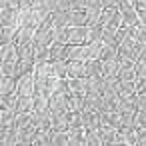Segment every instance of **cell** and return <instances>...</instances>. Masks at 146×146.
Returning <instances> with one entry per match:
<instances>
[{"instance_id": "cell-1", "label": "cell", "mask_w": 146, "mask_h": 146, "mask_svg": "<svg viewBox=\"0 0 146 146\" xmlns=\"http://www.w3.org/2000/svg\"><path fill=\"white\" fill-rule=\"evenodd\" d=\"M34 88H36V74H34V70L24 72L22 76H18V86H16L18 94H34Z\"/></svg>"}, {"instance_id": "cell-2", "label": "cell", "mask_w": 146, "mask_h": 146, "mask_svg": "<svg viewBox=\"0 0 146 146\" xmlns=\"http://www.w3.org/2000/svg\"><path fill=\"white\" fill-rule=\"evenodd\" d=\"M88 26H68V44H86L88 42Z\"/></svg>"}, {"instance_id": "cell-3", "label": "cell", "mask_w": 146, "mask_h": 146, "mask_svg": "<svg viewBox=\"0 0 146 146\" xmlns=\"http://www.w3.org/2000/svg\"><path fill=\"white\" fill-rule=\"evenodd\" d=\"M68 98L66 94H60V92H54L50 98H48V106H50V112H70V104H68Z\"/></svg>"}, {"instance_id": "cell-4", "label": "cell", "mask_w": 146, "mask_h": 146, "mask_svg": "<svg viewBox=\"0 0 146 146\" xmlns=\"http://www.w3.org/2000/svg\"><path fill=\"white\" fill-rule=\"evenodd\" d=\"M0 60L2 62H18V44L16 42H6V44H0Z\"/></svg>"}, {"instance_id": "cell-5", "label": "cell", "mask_w": 146, "mask_h": 146, "mask_svg": "<svg viewBox=\"0 0 146 146\" xmlns=\"http://www.w3.org/2000/svg\"><path fill=\"white\" fill-rule=\"evenodd\" d=\"M68 52H70V44H60V42H52L50 44V60H68Z\"/></svg>"}, {"instance_id": "cell-6", "label": "cell", "mask_w": 146, "mask_h": 146, "mask_svg": "<svg viewBox=\"0 0 146 146\" xmlns=\"http://www.w3.org/2000/svg\"><path fill=\"white\" fill-rule=\"evenodd\" d=\"M102 68H104V62H102L100 58L88 60V62H86V78H104Z\"/></svg>"}, {"instance_id": "cell-7", "label": "cell", "mask_w": 146, "mask_h": 146, "mask_svg": "<svg viewBox=\"0 0 146 146\" xmlns=\"http://www.w3.org/2000/svg\"><path fill=\"white\" fill-rule=\"evenodd\" d=\"M68 78H86V62L68 60Z\"/></svg>"}, {"instance_id": "cell-8", "label": "cell", "mask_w": 146, "mask_h": 146, "mask_svg": "<svg viewBox=\"0 0 146 146\" xmlns=\"http://www.w3.org/2000/svg\"><path fill=\"white\" fill-rule=\"evenodd\" d=\"M68 86H70V92L76 94V96H86L88 94L86 78H68Z\"/></svg>"}, {"instance_id": "cell-9", "label": "cell", "mask_w": 146, "mask_h": 146, "mask_svg": "<svg viewBox=\"0 0 146 146\" xmlns=\"http://www.w3.org/2000/svg\"><path fill=\"white\" fill-rule=\"evenodd\" d=\"M68 136H70V146H84V144H88L86 128H70Z\"/></svg>"}, {"instance_id": "cell-10", "label": "cell", "mask_w": 146, "mask_h": 146, "mask_svg": "<svg viewBox=\"0 0 146 146\" xmlns=\"http://www.w3.org/2000/svg\"><path fill=\"white\" fill-rule=\"evenodd\" d=\"M16 110L10 108H0V128H14V120H16Z\"/></svg>"}, {"instance_id": "cell-11", "label": "cell", "mask_w": 146, "mask_h": 146, "mask_svg": "<svg viewBox=\"0 0 146 146\" xmlns=\"http://www.w3.org/2000/svg\"><path fill=\"white\" fill-rule=\"evenodd\" d=\"M16 86H18V78L2 74V80H0V96H6L10 92H16Z\"/></svg>"}, {"instance_id": "cell-12", "label": "cell", "mask_w": 146, "mask_h": 146, "mask_svg": "<svg viewBox=\"0 0 146 146\" xmlns=\"http://www.w3.org/2000/svg\"><path fill=\"white\" fill-rule=\"evenodd\" d=\"M34 110V94H18L16 112H32Z\"/></svg>"}, {"instance_id": "cell-13", "label": "cell", "mask_w": 146, "mask_h": 146, "mask_svg": "<svg viewBox=\"0 0 146 146\" xmlns=\"http://www.w3.org/2000/svg\"><path fill=\"white\" fill-rule=\"evenodd\" d=\"M118 72H120V60L118 58L104 62V68H102L104 78H118Z\"/></svg>"}, {"instance_id": "cell-14", "label": "cell", "mask_w": 146, "mask_h": 146, "mask_svg": "<svg viewBox=\"0 0 146 146\" xmlns=\"http://www.w3.org/2000/svg\"><path fill=\"white\" fill-rule=\"evenodd\" d=\"M52 128L54 130H68V112H52Z\"/></svg>"}, {"instance_id": "cell-15", "label": "cell", "mask_w": 146, "mask_h": 146, "mask_svg": "<svg viewBox=\"0 0 146 146\" xmlns=\"http://www.w3.org/2000/svg\"><path fill=\"white\" fill-rule=\"evenodd\" d=\"M118 58V46L116 44H102V50H100V60L106 62V60H114Z\"/></svg>"}, {"instance_id": "cell-16", "label": "cell", "mask_w": 146, "mask_h": 146, "mask_svg": "<svg viewBox=\"0 0 146 146\" xmlns=\"http://www.w3.org/2000/svg\"><path fill=\"white\" fill-rule=\"evenodd\" d=\"M70 144L68 130H54L52 128V146H66Z\"/></svg>"}, {"instance_id": "cell-17", "label": "cell", "mask_w": 146, "mask_h": 146, "mask_svg": "<svg viewBox=\"0 0 146 146\" xmlns=\"http://www.w3.org/2000/svg\"><path fill=\"white\" fill-rule=\"evenodd\" d=\"M16 106H18V92H10L6 96H0V108L16 110Z\"/></svg>"}, {"instance_id": "cell-18", "label": "cell", "mask_w": 146, "mask_h": 146, "mask_svg": "<svg viewBox=\"0 0 146 146\" xmlns=\"http://www.w3.org/2000/svg\"><path fill=\"white\" fill-rule=\"evenodd\" d=\"M16 32H18V26H2V34H0V44L14 42V40H16Z\"/></svg>"}, {"instance_id": "cell-19", "label": "cell", "mask_w": 146, "mask_h": 146, "mask_svg": "<svg viewBox=\"0 0 146 146\" xmlns=\"http://www.w3.org/2000/svg\"><path fill=\"white\" fill-rule=\"evenodd\" d=\"M34 146H52V130H38Z\"/></svg>"}, {"instance_id": "cell-20", "label": "cell", "mask_w": 146, "mask_h": 146, "mask_svg": "<svg viewBox=\"0 0 146 146\" xmlns=\"http://www.w3.org/2000/svg\"><path fill=\"white\" fill-rule=\"evenodd\" d=\"M88 22L86 10H72L70 12V26H84Z\"/></svg>"}, {"instance_id": "cell-21", "label": "cell", "mask_w": 146, "mask_h": 146, "mask_svg": "<svg viewBox=\"0 0 146 146\" xmlns=\"http://www.w3.org/2000/svg\"><path fill=\"white\" fill-rule=\"evenodd\" d=\"M88 42H96V40H102V34H104V24L102 22H96L94 26H88Z\"/></svg>"}, {"instance_id": "cell-22", "label": "cell", "mask_w": 146, "mask_h": 146, "mask_svg": "<svg viewBox=\"0 0 146 146\" xmlns=\"http://www.w3.org/2000/svg\"><path fill=\"white\" fill-rule=\"evenodd\" d=\"M68 124H70V128H84L82 112H80V110H70V112H68ZM70 128H68V130H70Z\"/></svg>"}, {"instance_id": "cell-23", "label": "cell", "mask_w": 146, "mask_h": 146, "mask_svg": "<svg viewBox=\"0 0 146 146\" xmlns=\"http://www.w3.org/2000/svg\"><path fill=\"white\" fill-rule=\"evenodd\" d=\"M0 72H2L4 76H14L18 78V62H2V66H0Z\"/></svg>"}, {"instance_id": "cell-24", "label": "cell", "mask_w": 146, "mask_h": 146, "mask_svg": "<svg viewBox=\"0 0 146 146\" xmlns=\"http://www.w3.org/2000/svg\"><path fill=\"white\" fill-rule=\"evenodd\" d=\"M86 140H88L90 146H100V144H104L98 130H86Z\"/></svg>"}, {"instance_id": "cell-25", "label": "cell", "mask_w": 146, "mask_h": 146, "mask_svg": "<svg viewBox=\"0 0 146 146\" xmlns=\"http://www.w3.org/2000/svg\"><path fill=\"white\" fill-rule=\"evenodd\" d=\"M134 38L142 44H146V24H138L134 26Z\"/></svg>"}, {"instance_id": "cell-26", "label": "cell", "mask_w": 146, "mask_h": 146, "mask_svg": "<svg viewBox=\"0 0 146 146\" xmlns=\"http://www.w3.org/2000/svg\"><path fill=\"white\" fill-rule=\"evenodd\" d=\"M136 126L138 128H146V110H138L136 112Z\"/></svg>"}, {"instance_id": "cell-27", "label": "cell", "mask_w": 146, "mask_h": 146, "mask_svg": "<svg viewBox=\"0 0 146 146\" xmlns=\"http://www.w3.org/2000/svg\"><path fill=\"white\" fill-rule=\"evenodd\" d=\"M136 108H138V110H146V94H140V92H138V98H136Z\"/></svg>"}, {"instance_id": "cell-28", "label": "cell", "mask_w": 146, "mask_h": 146, "mask_svg": "<svg viewBox=\"0 0 146 146\" xmlns=\"http://www.w3.org/2000/svg\"><path fill=\"white\" fill-rule=\"evenodd\" d=\"M136 74H138V78L146 76V62H136Z\"/></svg>"}, {"instance_id": "cell-29", "label": "cell", "mask_w": 146, "mask_h": 146, "mask_svg": "<svg viewBox=\"0 0 146 146\" xmlns=\"http://www.w3.org/2000/svg\"><path fill=\"white\" fill-rule=\"evenodd\" d=\"M136 88H138V92H140V94H146V76L136 80Z\"/></svg>"}, {"instance_id": "cell-30", "label": "cell", "mask_w": 146, "mask_h": 146, "mask_svg": "<svg viewBox=\"0 0 146 146\" xmlns=\"http://www.w3.org/2000/svg\"><path fill=\"white\" fill-rule=\"evenodd\" d=\"M138 144L146 146V128H138Z\"/></svg>"}, {"instance_id": "cell-31", "label": "cell", "mask_w": 146, "mask_h": 146, "mask_svg": "<svg viewBox=\"0 0 146 146\" xmlns=\"http://www.w3.org/2000/svg\"><path fill=\"white\" fill-rule=\"evenodd\" d=\"M138 10V16H140V24H146V6L144 8H136Z\"/></svg>"}, {"instance_id": "cell-32", "label": "cell", "mask_w": 146, "mask_h": 146, "mask_svg": "<svg viewBox=\"0 0 146 146\" xmlns=\"http://www.w3.org/2000/svg\"><path fill=\"white\" fill-rule=\"evenodd\" d=\"M136 62H146V44L142 46V50H140V56H138V60Z\"/></svg>"}, {"instance_id": "cell-33", "label": "cell", "mask_w": 146, "mask_h": 146, "mask_svg": "<svg viewBox=\"0 0 146 146\" xmlns=\"http://www.w3.org/2000/svg\"><path fill=\"white\" fill-rule=\"evenodd\" d=\"M102 4H104V6H118L120 0H102Z\"/></svg>"}]
</instances>
